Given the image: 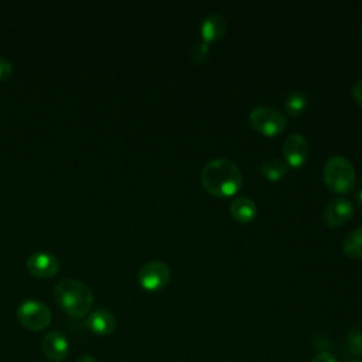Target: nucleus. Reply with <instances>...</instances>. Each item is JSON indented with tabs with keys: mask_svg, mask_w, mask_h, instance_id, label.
Returning <instances> with one entry per match:
<instances>
[{
	"mask_svg": "<svg viewBox=\"0 0 362 362\" xmlns=\"http://www.w3.org/2000/svg\"><path fill=\"white\" fill-rule=\"evenodd\" d=\"M342 250L352 259L362 257V226L352 229L342 240Z\"/></svg>",
	"mask_w": 362,
	"mask_h": 362,
	"instance_id": "obj_14",
	"label": "nucleus"
},
{
	"mask_svg": "<svg viewBox=\"0 0 362 362\" xmlns=\"http://www.w3.org/2000/svg\"><path fill=\"white\" fill-rule=\"evenodd\" d=\"M86 327L96 335H110L116 329L115 315L103 308L92 311L85 321Z\"/></svg>",
	"mask_w": 362,
	"mask_h": 362,
	"instance_id": "obj_11",
	"label": "nucleus"
},
{
	"mask_svg": "<svg viewBox=\"0 0 362 362\" xmlns=\"http://www.w3.org/2000/svg\"><path fill=\"white\" fill-rule=\"evenodd\" d=\"M229 212L238 222H250L256 215V204L249 197H236L229 204Z\"/></svg>",
	"mask_w": 362,
	"mask_h": 362,
	"instance_id": "obj_13",
	"label": "nucleus"
},
{
	"mask_svg": "<svg viewBox=\"0 0 362 362\" xmlns=\"http://www.w3.org/2000/svg\"><path fill=\"white\" fill-rule=\"evenodd\" d=\"M226 27H228L226 18L221 13H209L202 20L199 25V31L204 41L211 42V41L219 40L225 34Z\"/></svg>",
	"mask_w": 362,
	"mask_h": 362,
	"instance_id": "obj_12",
	"label": "nucleus"
},
{
	"mask_svg": "<svg viewBox=\"0 0 362 362\" xmlns=\"http://www.w3.org/2000/svg\"><path fill=\"white\" fill-rule=\"evenodd\" d=\"M54 298L66 314L75 318L88 315L93 304L90 287L75 279L59 281L54 288Z\"/></svg>",
	"mask_w": 362,
	"mask_h": 362,
	"instance_id": "obj_2",
	"label": "nucleus"
},
{
	"mask_svg": "<svg viewBox=\"0 0 362 362\" xmlns=\"http://www.w3.org/2000/svg\"><path fill=\"white\" fill-rule=\"evenodd\" d=\"M51 310L40 300H25L17 308L20 324L30 331H41L51 322Z\"/></svg>",
	"mask_w": 362,
	"mask_h": 362,
	"instance_id": "obj_5",
	"label": "nucleus"
},
{
	"mask_svg": "<svg viewBox=\"0 0 362 362\" xmlns=\"http://www.w3.org/2000/svg\"><path fill=\"white\" fill-rule=\"evenodd\" d=\"M310 362H338V361L335 359L334 355H331L328 352H320Z\"/></svg>",
	"mask_w": 362,
	"mask_h": 362,
	"instance_id": "obj_21",
	"label": "nucleus"
},
{
	"mask_svg": "<svg viewBox=\"0 0 362 362\" xmlns=\"http://www.w3.org/2000/svg\"><path fill=\"white\" fill-rule=\"evenodd\" d=\"M361 37H362V30H361Z\"/></svg>",
	"mask_w": 362,
	"mask_h": 362,
	"instance_id": "obj_25",
	"label": "nucleus"
},
{
	"mask_svg": "<svg viewBox=\"0 0 362 362\" xmlns=\"http://www.w3.org/2000/svg\"><path fill=\"white\" fill-rule=\"evenodd\" d=\"M76 362H96V359L90 355H82L79 359H76Z\"/></svg>",
	"mask_w": 362,
	"mask_h": 362,
	"instance_id": "obj_23",
	"label": "nucleus"
},
{
	"mask_svg": "<svg viewBox=\"0 0 362 362\" xmlns=\"http://www.w3.org/2000/svg\"><path fill=\"white\" fill-rule=\"evenodd\" d=\"M305 106H307V95L304 93V90L294 89L288 92L284 102V107L290 116L300 115L305 109Z\"/></svg>",
	"mask_w": 362,
	"mask_h": 362,
	"instance_id": "obj_16",
	"label": "nucleus"
},
{
	"mask_svg": "<svg viewBox=\"0 0 362 362\" xmlns=\"http://www.w3.org/2000/svg\"><path fill=\"white\" fill-rule=\"evenodd\" d=\"M351 362H362V361H351Z\"/></svg>",
	"mask_w": 362,
	"mask_h": 362,
	"instance_id": "obj_24",
	"label": "nucleus"
},
{
	"mask_svg": "<svg viewBox=\"0 0 362 362\" xmlns=\"http://www.w3.org/2000/svg\"><path fill=\"white\" fill-rule=\"evenodd\" d=\"M351 92H352V96H354L359 103H362V78H359L358 81H355V82L352 83Z\"/></svg>",
	"mask_w": 362,
	"mask_h": 362,
	"instance_id": "obj_20",
	"label": "nucleus"
},
{
	"mask_svg": "<svg viewBox=\"0 0 362 362\" xmlns=\"http://www.w3.org/2000/svg\"><path fill=\"white\" fill-rule=\"evenodd\" d=\"M346 346L355 356L362 355V324H355L346 334Z\"/></svg>",
	"mask_w": 362,
	"mask_h": 362,
	"instance_id": "obj_17",
	"label": "nucleus"
},
{
	"mask_svg": "<svg viewBox=\"0 0 362 362\" xmlns=\"http://www.w3.org/2000/svg\"><path fill=\"white\" fill-rule=\"evenodd\" d=\"M354 204L348 198H335L329 201L324 209V221L329 226H341L351 219Z\"/></svg>",
	"mask_w": 362,
	"mask_h": 362,
	"instance_id": "obj_9",
	"label": "nucleus"
},
{
	"mask_svg": "<svg viewBox=\"0 0 362 362\" xmlns=\"http://www.w3.org/2000/svg\"><path fill=\"white\" fill-rule=\"evenodd\" d=\"M171 270L167 263L161 260H148L146 262L137 273V280L140 286L146 290L154 291L160 290L170 281Z\"/></svg>",
	"mask_w": 362,
	"mask_h": 362,
	"instance_id": "obj_6",
	"label": "nucleus"
},
{
	"mask_svg": "<svg viewBox=\"0 0 362 362\" xmlns=\"http://www.w3.org/2000/svg\"><path fill=\"white\" fill-rule=\"evenodd\" d=\"M242 173L239 167L226 157L209 160L201 171V182L205 189L218 197H229L242 187Z\"/></svg>",
	"mask_w": 362,
	"mask_h": 362,
	"instance_id": "obj_1",
	"label": "nucleus"
},
{
	"mask_svg": "<svg viewBox=\"0 0 362 362\" xmlns=\"http://www.w3.org/2000/svg\"><path fill=\"white\" fill-rule=\"evenodd\" d=\"M324 181L334 192H348L355 187L356 173L352 163L341 154L331 156L322 170Z\"/></svg>",
	"mask_w": 362,
	"mask_h": 362,
	"instance_id": "obj_3",
	"label": "nucleus"
},
{
	"mask_svg": "<svg viewBox=\"0 0 362 362\" xmlns=\"http://www.w3.org/2000/svg\"><path fill=\"white\" fill-rule=\"evenodd\" d=\"M69 344L65 335L59 331H51L42 338V354L51 362H61L66 358Z\"/></svg>",
	"mask_w": 362,
	"mask_h": 362,
	"instance_id": "obj_10",
	"label": "nucleus"
},
{
	"mask_svg": "<svg viewBox=\"0 0 362 362\" xmlns=\"http://www.w3.org/2000/svg\"><path fill=\"white\" fill-rule=\"evenodd\" d=\"M260 170H262V174H263L267 180L276 181V180L281 178V177L287 173L288 165H287V163H284V161L280 160V158L270 157V158H267V160H264V161L262 163Z\"/></svg>",
	"mask_w": 362,
	"mask_h": 362,
	"instance_id": "obj_15",
	"label": "nucleus"
},
{
	"mask_svg": "<svg viewBox=\"0 0 362 362\" xmlns=\"http://www.w3.org/2000/svg\"><path fill=\"white\" fill-rule=\"evenodd\" d=\"M310 153L308 141L301 133H291L286 137L283 143V156L291 167H298L304 164Z\"/></svg>",
	"mask_w": 362,
	"mask_h": 362,
	"instance_id": "obj_8",
	"label": "nucleus"
},
{
	"mask_svg": "<svg viewBox=\"0 0 362 362\" xmlns=\"http://www.w3.org/2000/svg\"><path fill=\"white\" fill-rule=\"evenodd\" d=\"M355 202L362 209V188L355 194Z\"/></svg>",
	"mask_w": 362,
	"mask_h": 362,
	"instance_id": "obj_22",
	"label": "nucleus"
},
{
	"mask_svg": "<svg viewBox=\"0 0 362 362\" xmlns=\"http://www.w3.org/2000/svg\"><path fill=\"white\" fill-rule=\"evenodd\" d=\"M208 54H209V45L205 41L195 44L191 49V57L195 62H202L208 57Z\"/></svg>",
	"mask_w": 362,
	"mask_h": 362,
	"instance_id": "obj_18",
	"label": "nucleus"
},
{
	"mask_svg": "<svg viewBox=\"0 0 362 362\" xmlns=\"http://www.w3.org/2000/svg\"><path fill=\"white\" fill-rule=\"evenodd\" d=\"M28 272L40 279H49L59 270V260L48 252H34L27 259Z\"/></svg>",
	"mask_w": 362,
	"mask_h": 362,
	"instance_id": "obj_7",
	"label": "nucleus"
},
{
	"mask_svg": "<svg viewBox=\"0 0 362 362\" xmlns=\"http://www.w3.org/2000/svg\"><path fill=\"white\" fill-rule=\"evenodd\" d=\"M13 74V65L11 62L4 58V57H0V81H6L8 79V76Z\"/></svg>",
	"mask_w": 362,
	"mask_h": 362,
	"instance_id": "obj_19",
	"label": "nucleus"
},
{
	"mask_svg": "<svg viewBox=\"0 0 362 362\" xmlns=\"http://www.w3.org/2000/svg\"><path fill=\"white\" fill-rule=\"evenodd\" d=\"M249 122L253 129L266 136L280 133L287 123V117L276 107L260 105L250 110Z\"/></svg>",
	"mask_w": 362,
	"mask_h": 362,
	"instance_id": "obj_4",
	"label": "nucleus"
}]
</instances>
